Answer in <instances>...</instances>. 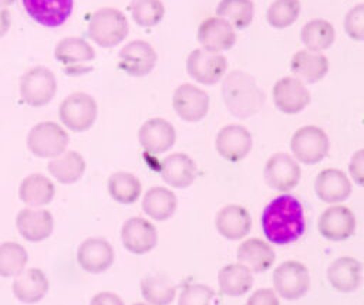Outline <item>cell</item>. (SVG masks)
Instances as JSON below:
<instances>
[{
    "mask_svg": "<svg viewBox=\"0 0 364 305\" xmlns=\"http://www.w3.org/2000/svg\"><path fill=\"white\" fill-rule=\"evenodd\" d=\"M28 261L27 250L16 241L0 244V277L14 278L24 271Z\"/></svg>",
    "mask_w": 364,
    "mask_h": 305,
    "instance_id": "cell-38",
    "label": "cell"
},
{
    "mask_svg": "<svg viewBox=\"0 0 364 305\" xmlns=\"http://www.w3.org/2000/svg\"><path fill=\"white\" fill-rule=\"evenodd\" d=\"M336 31L334 27L323 18H314L307 21L301 31H300V40L303 45L316 52H321L327 48H330L334 43Z\"/></svg>",
    "mask_w": 364,
    "mask_h": 305,
    "instance_id": "cell-36",
    "label": "cell"
},
{
    "mask_svg": "<svg viewBox=\"0 0 364 305\" xmlns=\"http://www.w3.org/2000/svg\"><path fill=\"white\" fill-rule=\"evenodd\" d=\"M115 260L112 245L101 237H90L77 248L78 265L90 274H101L111 268Z\"/></svg>",
    "mask_w": 364,
    "mask_h": 305,
    "instance_id": "cell-18",
    "label": "cell"
},
{
    "mask_svg": "<svg viewBox=\"0 0 364 305\" xmlns=\"http://www.w3.org/2000/svg\"><path fill=\"white\" fill-rule=\"evenodd\" d=\"M255 6L252 0H220L216 16L226 20L233 28H246L253 20Z\"/></svg>",
    "mask_w": 364,
    "mask_h": 305,
    "instance_id": "cell-37",
    "label": "cell"
},
{
    "mask_svg": "<svg viewBox=\"0 0 364 305\" xmlns=\"http://www.w3.org/2000/svg\"><path fill=\"white\" fill-rule=\"evenodd\" d=\"M132 305H149L148 302L145 304V302H135V304H132Z\"/></svg>",
    "mask_w": 364,
    "mask_h": 305,
    "instance_id": "cell-48",
    "label": "cell"
},
{
    "mask_svg": "<svg viewBox=\"0 0 364 305\" xmlns=\"http://www.w3.org/2000/svg\"><path fill=\"white\" fill-rule=\"evenodd\" d=\"M48 278L40 268L21 271L13 281V295L23 304H37L48 292Z\"/></svg>",
    "mask_w": 364,
    "mask_h": 305,
    "instance_id": "cell-27",
    "label": "cell"
},
{
    "mask_svg": "<svg viewBox=\"0 0 364 305\" xmlns=\"http://www.w3.org/2000/svg\"><path fill=\"white\" fill-rule=\"evenodd\" d=\"M215 291L205 284H189L178 296V305H213Z\"/></svg>",
    "mask_w": 364,
    "mask_h": 305,
    "instance_id": "cell-41",
    "label": "cell"
},
{
    "mask_svg": "<svg viewBox=\"0 0 364 305\" xmlns=\"http://www.w3.org/2000/svg\"><path fill=\"white\" fill-rule=\"evenodd\" d=\"M344 31L355 41H364V3L354 6L344 17Z\"/></svg>",
    "mask_w": 364,
    "mask_h": 305,
    "instance_id": "cell-42",
    "label": "cell"
},
{
    "mask_svg": "<svg viewBox=\"0 0 364 305\" xmlns=\"http://www.w3.org/2000/svg\"><path fill=\"white\" fill-rule=\"evenodd\" d=\"M70 138L63 126L51 121L34 125L27 135V148L40 159H53L67 150Z\"/></svg>",
    "mask_w": 364,
    "mask_h": 305,
    "instance_id": "cell-4",
    "label": "cell"
},
{
    "mask_svg": "<svg viewBox=\"0 0 364 305\" xmlns=\"http://www.w3.org/2000/svg\"><path fill=\"white\" fill-rule=\"evenodd\" d=\"M162 180L173 189L189 187L196 177V165L191 156L182 152L168 155L159 166Z\"/></svg>",
    "mask_w": 364,
    "mask_h": 305,
    "instance_id": "cell-25",
    "label": "cell"
},
{
    "mask_svg": "<svg viewBox=\"0 0 364 305\" xmlns=\"http://www.w3.org/2000/svg\"><path fill=\"white\" fill-rule=\"evenodd\" d=\"M273 288L284 299H300L310 288L307 267L300 261H284L273 271Z\"/></svg>",
    "mask_w": 364,
    "mask_h": 305,
    "instance_id": "cell-8",
    "label": "cell"
},
{
    "mask_svg": "<svg viewBox=\"0 0 364 305\" xmlns=\"http://www.w3.org/2000/svg\"><path fill=\"white\" fill-rule=\"evenodd\" d=\"M141 294L149 305H169L176 296V287L168 275L151 272L141 281Z\"/></svg>",
    "mask_w": 364,
    "mask_h": 305,
    "instance_id": "cell-34",
    "label": "cell"
},
{
    "mask_svg": "<svg viewBox=\"0 0 364 305\" xmlns=\"http://www.w3.org/2000/svg\"><path fill=\"white\" fill-rule=\"evenodd\" d=\"M222 99L233 116L243 119L262 109L264 94L250 74L235 70L222 82Z\"/></svg>",
    "mask_w": 364,
    "mask_h": 305,
    "instance_id": "cell-2",
    "label": "cell"
},
{
    "mask_svg": "<svg viewBox=\"0 0 364 305\" xmlns=\"http://www.w3.org/2000/svg\"><path fill=\"white\" fill-rule=\"evenodd\" d=\"M276 108L287 115H296L310 104V92L296 77H283L272 91Z\"/></svg>",
    "mask_w": 364,
    "mask_h": 305,
    "instance_id": "cell-17",
    "label": "cell"
},
{
    "mask_svg": "<svg viewBox=\"0 0 364 305\" xmlns=\"http://www.w3.org/2000/svg\"><path fill=\"white\" fill-rule=\"evenodd\" d=\"M28 17L44 27H60L73 13V0H21Z\"/></svg>",
    "mask_w": 364,
    "mask_h": 305,
    "instance_id": "cell-22",
    "label": "cell"
},
{
    "mask_svg": "<svg viewBox=\"0 0 364 305\" xmlns=\"http://www.w3.org/2000/svg\"><path fill=\"white\" fill-rule=\"evenodd\" d=\"M138 142L146 153L159 155L169 150L176 142V131L164 118H151L138 131Z\"/></svg>",
    "mask_w": 364,
    "mask_h": 305,
    "instance_id": "cell-19",
    "label": "cell"
},
{
    "mask_svg": "<svg viewBox=\"0 0 364 305\" xmlns=\"http://www.w3.org/2000/svg\"><path fill=\"white\" fill-rule=\"evenodd\" d=\"M128 20L125 14L114 7H102L90 16L88 37L100 47H115L128 35Z\"/></svg>",
    "mask_w": 364,
    "mask_h": 305,
    "instance_id": "cell-3",
    "label": "cell"
},
{
    "mask_svg": "<svg viewBox=\"0 0 364 305\" xmlns=\"http://www.w3.org/2000/svg\"><path fill=\"white\" fill-rule=\"evenodd\" d=\"M348 173L355 184L364 187V149L357 150L351 156L348 163Z\"/></svg>",
    "mask_w": 364,
    "mask_h": 305,
    "instance_id": "cell-44",
    "label": "cell"
},
{
    "mask_svg": "<svg viewBox=\"0 0 364 305\" xmlns=\"http://www.w3.org/2000/svg\"><path fill=\"white\" fill-rule=\"evenodd\" d=\"M330 142L327 133L314 125L299 128L290 140L293 157L303 165H316L328 153Z\"/></svg>",
    "mask_w": 364,
    "mask_h": 305,
    "instance_id": "cell-6",
    "label": "cell"
},
{
    "mask_svg": "<svg viewBox=\"0 0 364 305\" xmlns=\"http://www.w3.org/2000/svg\"><path fill=\"white\" fill-rule=\"evenodd\" d=\"M237 262L252 272H264L274 264L276 254L267 241L262 238H247L242 241L236 251Z\"/></svg>",
    "mask_w": 364,
    "mask_h": 305,
    "instance_id": "cell-28",
    "label": "cell"
},
{
    "mask_svg": "<svg viewBox=\"0 0 364 305\" xmlns=\"http://www.w3.org/2000/svg\"><path fill=\"white\" fill-rule=\"evenodd\" d=\"M129 11L132 20L139 27L156 26L165 14V7L161 0H132L129 3Z\"/></svg>",
    "mask_w": 364,
    "mask_h": 305,
    "instance_id": "cell-40",
    "label": "cell"
},
{
    "mask_svg": "<svg viewBox=\"0 0 364 305\" xmlns=\"http://www.w3.org/2000/svg\"><path fill=\"white\" fill-rule=\"evenodd\" d=\"M16 0H0V7H7L10 4H13Z\"/></svg>",
    "mask_w": 364,
    "mask_h": 305,
    "instance_id": "cell-47",
    "label": "cell"
},
{
    "mask_svg": "<svg viewBox=\"0 0 364 305\" xmlns=\"http://www.w3.org/2000/svg\"><path fill=\"white\" fill-rule=\"evenodd\" d=\"M178 209L176 194L164 186H154L146 190L142 197V210L144 213L155 220L165 221L171 218Z\"/></svg>",
    "mask_w": 364,
    "mask_h": 305,
    "instance_id": "cell-30",
    "label": "cell"
},
{
    "mask_svg": "<svg viewBox=\"0 0 364 305\" xmlns=\"http://www.w3.org/2000/svg\"><path fill=\"white\" fill-rule=\"evenodd\" d=\"M351 182L347 174L336 167L323 169L314 180L316 196L327 204H340L351 194Z\"/></svg>",
    "mask_w": 364,
    "mask_h": 305,
    "instance_id": "cell-23",
    "label": "cell"
},
{
    "mask_svg": "<svg viewBox=\"0 0 364 305\" xmlns=\"http://www.w3.org/2000/svg\"><path fill=\"white\" fill-rule=\"evenodd\" d=\"M172 106L182 121L199 122L209 112L210 98L203 89L193 84H181L173 91Z\"/></svg>",
    "mask_w": 364,
    "mask_h": 305,
    "instance_id": "cell-12",
    "label": "cell"
},
{
    "mask_svg": "<svg viewBox=\"0 0 364 305\" xmlns=\"http://www.w3.org/2000/svg\"><path fill=\"white\" fill-rule=\"evenodd\" d=\"M290 70L293 75L303 84H314L327 75L328 60L321 52L304 48L293 55L290 61Z\"/></svg>",
    "mask_w": 364,
    "mask_h": 305,
    "instance_id": "cell-29",
    "label": "cell"
},
{
    "mask_svg": "<svg viewBox=\"0 0 364 305\" xmlns=\"http://www.w3.org/2000/svg\"><path fill=\"white\" fill-rule=\"evenodd\" d=\"M10 28V11L6 7H0V38L7 34Z\"/></svg>",
    "mask_w": 364,
    "mask_h": 305,
    "instance_id": "cell-46",
    "label": "cell"
},
{
    "mask_svg": "<svg viewBox=\"0 0 364 305\" xmlns=\"http://www.w3.org/2000/svg\"><path fill=\"white\" fill-rule=\"evenodd\" d=\"M262 228L272 244L286 245L297 241L306 231L304 210L300 200L289 193L273 197L263 209Z\"/></svg>",
    "mask_w": 364,
    "mask_h": 305,
    "instance_id": "cell-1",
    "label": "cell"
},
{
    "mask_svg": "<svg viewBox=\"0 0 364 305\" xmlns=\"http://www.w3.org/2000/svg\"><path fill=\"white\" fill-rule=\"evenodd\" d=\"M196 37L202 48L212 52H222L236 44L235 28L218 16L203 20L198 27Z\"/></svg>",
    "mask_w": 364,
    "mask_h": 305,
    "instance_id": "cell-21",
    "label": "cell"
},
{
    "mask_svg": "<svg viewBox=\"0 0 364 305\" xmlns=\"http://www.w3.org/2000/svg\"><path fill=\"white\" fill-rule=\"evenodd\" d=\"M363 265L353 257H338L327 268V279L338 292H353L361 284Z\"/></svg>",
    "mask_w": 364,
    "mask_h": 305,
    "instance_id": "cell-26",
    "label": "cell"
},
{
    "mask_svg": "<svg viewBox=\"0 0 364 305\" xmlns=\"http://www.w3.org/2000/svg\"><path fill=\"white\" fill-rule=\"evenodd\" d=\"M215 227L226 240H242L252 228V217L246 207L240 204H228L216 213Z\"/></svg>",
    "mask_w": 364,
    "mask_h": 305,
    "instance_id": "cell-24",
    "label": "cell"
},
{
    "mask_svg": "<svg viewBox=\"0 0 364 305\" xmlns=\"http://www.w3.org/2000/svg\"><path fill=\"white\" fill-rule=\"evenodd\" d=\"M90 305H125V304L119 295L111 291H100L91 298Z\"/></svg>",
    "mask_w": 364,
    "mask_h": 305,
    "instance_id": "cell-45",
    "label": "cell"
},
{
    "mask_svg": "<svg viewBox=\"0 0 364 305\" xmlns=\"http://www.w3.org/2000/svg\"><path fill=\"white\" fill-rule=\"evenodd\" d=\"M226 70L228 61L220 52L196 48L186 58L188 75L203 85L218 84L225 77Z\"/></svg>",
    "mask_w": 364,
    "mask_h": 305,
    "instance_id": "cell-11",
    "label": "cell"
},
{
    "mask_svg": "<svg viewBox=\"0 0 364 305\" xmlns=\"http://www.w3.org/2000/svg\"><path fill=\"white\" fill-rule=\"evenodd\" d=\"M98 113L95 99L87 92H73L60 105L58 116L61 123L73 132L88 131Z\"/></svg>",
    "mask_w": 364,
    "mask_h": 305,
    "instance_id": "cell-7",
    "label": "cell"
},
{
    "mask_svg": "<svg viewBox=\"0 0 364 305\" xmlns=\"http://www.w3.org/2000/svg\"><path fill=\"white\" fill-rule=\"evenodd\" d=\"M121 243L131 254H146L158 244L156 227L144 217H131L121 227Z\"/></svg>",
    "mask_w": 364,
    "mask_h": 305,
    "instance_id": "cell-16",
    "label": "cell"
},
{
    "mask_svg": "<svg viewBox=\"0 0 364 305\" xmlns=\"http://www.w3.org/2000/svg\"><path fill=\"white\" fill-rule=\"evenodd\" d=\"M218 285L223 295L242 296L253 285V272L240 262L226 264L218 272Z\"/></svg>",
    "mask_w": 364,
    "mask_h": 305,
    "instance_id": "cell-32",
    "label": "cell"
},
{
    "mask_svg": "<svg viewBox=\"0 0 364 305\" xmlns=\"http://www.w3.org/2000/svg\"><path fill=\"white\" fill-rule=\"evenodd\" d=\"M107 190L114 201L119 204H132L139 199L142 184L139 179L129 172H115L108 177Z\"/></svg>",
    "mask_w": 364,
    "mask_h": 305,
    "instance_id": "cell-35",
    "label": "cell"
},
{
    "mask_svg": "<svg viewBox=\"0 0 364 305\" xmlns=\"http://www.w3.org/2000/svg\"><path fill=\"white\" fill-rule=\"evenodd\" d=\"M55 196L54 183L41 173L26 176L18 186V197L28 207H43Z\"/></svg>",
    "mask_w": 364,
    "mask_h": 305,
    "instance_id": "cell-31",
    "label": "cell"
},
{
    "mask_svg": "<svg viewBox=\"0 0 364 305\" xmlns=\"http://www.w3.org/2000/svg\"><path fill=\"white\" fill-rule=\"evenodd\" d=\"M158 55L154 47L144 40L125 44L118 54L119 68L131 77H145L156 65Z\"/></svg>",
    "mask_w": 364,
    "mask_h": 305,
    "instance_id": "cell-14",
    "label": "cell"
},
{
    "mask_svg": "<svg viewBox=\"0 0 364 305\" xmlns=\"http://www.w3.org/2000/svg\"><path fill=\"white\" fill-rule=\"evenodd\" d=\"M57 92V78L47 67H33L20 78V96L31 108L48 105Z\"/></svg>",
    "mask_w": 364,
    "mask_h": 305,
    "instance_id": "cell-5",
    "label": "cell"
},
{
    "mask_svg": "<svg viewBox=\"0 0 364 305\" xmlns=\"http://www.w3.org/2000/svg\"><path fill=\"white\" fill-rule=\"evenodd\" d=\"M16 227L30 243H41L53 234V214L43 207H24L16 216Z\"/></svg>",
    "mask_w": 364,
    "mask_h": 305,
    "instance_id": "cell-20",
    "label": "cell"
},
{
    "mask_svg": "<svg viewBox=\"0 0 364 305\" xmlns=\"http://www.w3.org/2000/svg\"><path fill=\"white\" fill-rule=\"evenodd\" d=\"M245 305H280V301L274 289L259 288L247 298Z\"/></svg>",
    "mask_w": 364,
    "mask_h": 305,
    "instance_id": "cell-43",
    "label": "cell"
},
{
    "mask_svg": "<svg viewBox=\"0 0 364 305\" xmlns=\"http://www.w3.org/2000/svg\"><path fill=\"white\" fill-rule=\"evenodd\" d=\"M50 174L61 184H73L78 182L85 172V160L75 150H65L53 157L47 166Z\"/></svg>",
    "mask_w": 364,
    "mask_h": 305,
    "instance_id": "cell-33",
    "label": "cell"
},
{
    "mask_svg": "<svg viewBox=\"0 0 364 305\" xmlns=\"http://www.w3.org/2000/svg\"><path fill=\"white\" fill-rule=\"evenodd\" d=\"M355 216L351 209L343 204H333L326 209L317 221L318 233L330 241H346L355 231Z\"/></svg>",
    "mask_w": 364,
    "mask_h": 305,
    "instance_id": "cell-15",
    "label": "cell"
},
{
    "mask_svg": "<svg viewBox=\"0 0 364 305\" xmlns=\"http://www.w3.org/2000/svg\"><path fill=\"white\" fill-rule=\"evenodd\" d=\"M55 60L68 75H82L91 71L90 62L95 58L94 48L81 37H64L54 50Z\"/></svg>",
    "mask_w": 364,
    "mask_h": 305,
    "instance_id": "cell-9",
    "label": "cell"
},
{
    "mask_svg": "<svg viewBox=\"0 0 364 305\" xmlns=\"http://www.w3.org/2000/svg\"><path fill=\"white\" fill-rule=\"evenodd\" d=\"M253 139L250 132L237 123L226 125L219 129L215 138V148L220 157L230 163L243 160L252 150Z\"/></svg>",
    "mask_w": 364,
    "mask_h": 305,
    "instance_id": "cell-13",
    "label": "cell"
},
{
    "mask_svg": "<svg viewBox=\"0 0 364 305\" xmlns=\"http://www.w3.org/2000/svg\"><path fill=\"white\" fill-rule=\"evenodd\" d=\"M300 9L299 0H274L267 9L266 20L274 28H286L297 20Z\"/></svg>",
    "mask_w": 364,
    "mask_h": 305,
    "instance_id": "cell-39",
    "label": "cell"
},
{
    "mask_svg": "<svg viewBox=\"0 0 364 305\" xmlns=\"http://www.w3.org/2000/svg\"><path fill=\"white\" fill-rule=\"evenodd\" d=\"M266 184L282 193L293 190L301 179V167L299 162L286 152L272 155L263 169Z\"/></svg>",
    "mask_w": 364,
    "mask_h": 305,
    "instance_id": "cell-10",
    "label": "cell"
}]
</instances>
